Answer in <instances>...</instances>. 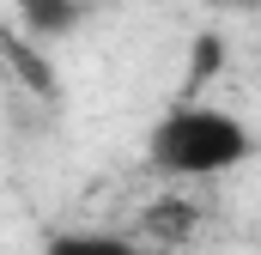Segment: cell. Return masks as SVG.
Instances as JSON below:
<instances>
[{"label": "cell", "mask_w": 261, "mask_h": 255, "mask_svg": "<svg viewBox=\"0 0 261 255\" xmlns=\"http://www.w3.org/2000/svg\"><path fill=\"white\" fill-rule=\"evenodd\" d=\"M255 152V134L237 122L231 110H219V104H176V110H164L158 128H152V140H146V158L164 170V176H225V170H237L243 158Z\"/></svg>", "instance_id": "1"}, {"label": "cell", "mask_w": 261, "mask_h": 255, "mask_svg": "<svg viewBox=\"0 0 261 255\" xmlns=\"http://www.w3.org/2000/svg\"><path fill=\"white\" fill-rule=\"evenodd\" d=\"M140 225H146L152 243H182V237H195L200 213L189 207V200H152V207L140 213Z\"/></svg>", "instance_id": "2"}, {"label": "cell", "mask_w": 261, "mask_h": 255, "mask_svg": "<svg viewBox=\"0 0 261 255\" xmlns=\"http://www.w3.org/2000/svg\"><path fill=\"white\" fill-rule=\"evenodd\" d=\"M43 255H146V249L122 231H61V237H49Z\"/></svg>", "instance_id": "3"}, {"label": "cell", "mask_w": 261, "mask_h": 255, "mask_svg": "<svg viewBox=\"0 0 261 255\" xmlns=\"http://www.w3.org/2000/svg\"><path fill=\"white\" fill-rule=\"evenodd\" d=\"M79 12H85L79 0H18V18L31 37H67L79 24Z\"/></svg>", "instance_id": "4"}, {"label": "cell", "mask_w": 261, "mask_h": 255, "mask_svg": "<svg viewBox=\"0 0 261 255\" xmlns=\"http://www.w3.org/2000/svg\"><path fill=\"white\" fill-rule=\"evenodd\" d=\"M219 61H225V43L206 31V37H195V49H189V91H200L213 73H219Z\"/></svg>", "instance_id": "5"}, {"label": "cell", "mask_w": 261, "mask_h": 255, "mask_svg": "<svg viewBox=\"0 0 261 255\" xmlns=\"http://www.w3.org/2000/svg\"><path fill=\"white\" fill-rule=\"evenodd\" d=\"M6 55L18 61V73H24V85H31V91H43V97H55V73H49V67L37 61V55H31L24 43H6Z\"/></svg>", "instance_id": "6"}, {"label": "cell", "mask_w": 261, "mask_h": 255, "mask_svg": "<svg viewBox=\"0 0 261 255\" xmlns=\"http://www.w3.org/2000/svg\"><path fill=\"white\" fill-rule=\"evenodd\" d=\"M206 6H243V12H255L261 0H206Z\"/></svg>", "instance_id": "7"}]
</instances>
